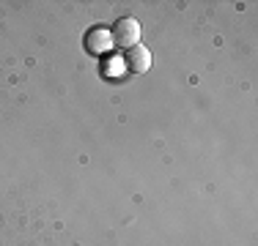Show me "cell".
<instances>
[{
	"mask_svg": "<svg viewBox=\"0 0 258 246\" xmlns=\"http://www.w3.org/2000/svg\"><path fill=\"white\" fill-rule=\"evenodd\" d=\"M124 66L132 74H146L151 69V52L143 44H135L132 49H124Z\"/></svg>",
	"mask_w": 258,
	"mask_h": 246,
	"instance_id": "cell-3",
	"label": "cell"
},
{
	"mask_svg": "<svg viewBox=\"0 0 258 246\" xmlns=\"http://www.w3.org/2000/svg\"><path fill=\"white\" fill-rule=\"evenodd\" d=\"M85 49L94 55H104L113 49V33H110V28H102V25H96V28H91L88 33H85Z\"/></svg>",
	"mask_w": 258,
	"mask_h": 246,
	"instance_id": "cell-2",
	"label": "cell"
},
{
	"mask_svg": "<svg viewBox=\"0 0 258 246\" xmlns=\"http://www.w3.org/2000/svg\"><path fill=\"white\" fill-rule=\"evenodd\" d=\"M110 33H113V44L132 49L140 41V22L132 20V17H121V20H115V25L110 28Z\"/></svg>",
	"mask_w": 258,
	"mask_h": 246,
	"instance_id": "cell-1",
	"label": "cell"
}]
</instances>
